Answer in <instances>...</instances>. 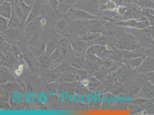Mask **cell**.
Segmentation results:
<instances>
[{
    "instance_id": "1",
    "label": "cell",
    "mask_w": 154,
    "mask_h": 115,
    "mask_svg": "<svg viewBox=\"0 0 154 115\" xmlns=\"http://www.w3.org/2000/svg\"><path fill=\"white\" fill-rule=\"evenodd\" d=\"M138 74L137 69L130 68L124 64L113 73L117 81L123 85L127 84Z\"/></svg>"
},
{
    "instance_id": "2",
    "label": "cell",
    "mask_w": 154,
    "mask_h": 115,
    "mask_svg": "<svg viewBox=\"0 0 154 115\" xmlns=\"http://www.w3.org/2000/svg\"><path fill=\"white\" fill-rule=\"evenodd\" d=\"M100 3L99 0H78L73 8L82 10L95 16H99Z\"/></svg>"
},
{
    "instance_id": "3",
    "label": "cell",
    "mask_w": 154,
    "mask_h": 115,
    "mask_svg": "<svg viewBox=\"0 0 154 115\" xmlns=\"http://www.w3.org/2000/svg\"><path fill=\"white\" fill-rule=\"evenodd\" d=\"M129 34L132 35L138 40L143 47L154 45V40L152 38L148 28L141 30L128 31Z\"/></svg>"
},
{
    "instance_id": "4",
    "label": "cell",
    "mask_w": 154,
    "mask_h": 115,
    "mask_svg": "<svg viewBox=\"0 0 154 115\" xmlns=\"http://www.w3.org/2000/svg\"><path fill=\"white\" fill-rule=\"evenodd\" d=\"M140 20L139 21L135 19H131L127 21H117L116 22L117 24L125 27L136 28L138 29H144L150 26V23L148 19L145 15L141 14Z\"/></svg>"
},
{
    "instance_id": "5",
    "label": "cell",
    "mask_w": 154,
    "mask_h": 115,
    "mask_svg": "<svg viewBox=\"0 0 154 115\" xmlns=\"http://www.w3.org/2000/svg\"><path fill=\"white\" fill-rule=\"evenodd\" d=\"M68 19L72 21L77 20L99 19L97 16L92 15L82 10L71 8L68 11Z\"/></svg>"
},
{
    "instance_id": "6",
    "label": "cell",
    "mask_w": 154,
    "mask_h": 115,
    "mask_svg": "<svg viewBox=\"0 0 154 115\" xmlns=\"http://www.w3.org/2000/svg\"><path fill=\"white\" fill-rule=\"evenodd\" d=\"M77 21L83 24L89 31L94 33H103L106 28V24L98 19Z\"/></svg>"
},
{
    "instance_id": "7",
    "label": "cell",
    "mask_w": 154,
    "mask_h": 115,
    "mask_svg": "<svg viewBox=\"0 0 154 115\" xmlns=\"http://www.w3.org/2000/svg\"><path fill=\"white\" fill-rule=\"evenodd\" d=\"M135 97L151 100L154 97V85L148 81H145Z\"/></svg>"
},
{
    "instance_id": "8",
    "label": "cell",
    "mask_w": 154,
    "mask_h": 115,
    "mask_svg": "<svg viewBox=\"0 0 154 115\" xmlns=\"http://www.w3.org/2000/svg\"><path fill=\"white\" fill-rule=\"evenodd\" d=\"M138 73L146 74L154 71V58L146 57L143 62L137 69Z\"/></svg>"
},
{
    "instance_id": "9",
    "label": "cell",
    "mask_w": 154,
    "mask_h": 115,
    "mask_svg": "<svg viewBox=\"0 0 154 115\" xmlns=\"http://www.w3.org/2000/svg\"><path fill=\"white\" fill-rule=\"evenodd\" d=\"M12 2L11 1H5L1 3L0 15L10 19L12 15Z\"/></svg>"
},
{
    "instance_id": "10",
    "label": "cell",
    "mask_w": 154,
    "mask_h": 115,
    "mask_svg": "<svg viewBox=\"0 0 154 115\" xmlns=\"http://www.w3.org/2000/svg\"><path fill=\"white\" fill-rule=\"evenodd\" d=\"M78 0H58V12L66 13L73 8Z\"/></svg>"
},
{
    "instance_id": "11",
    "label": "cell",
    "mask_w": 154,
    "mask_h": 115,
    "mask_svg": "<svg viewBox=\"0 0 154 115\" xmlns=\"http://www.w3.org/2000/svg\"><path fill=\"white\" fill-rule=\"evenodd\" d=\"M122 64V63L116 62L109 58L103 61V66L110 74L113 73L117 70Z\"/></svg>"
},
{
    "instance_id": "12",
    "label": "cell",
    "mask_w": 154,
    "mask_h": 115,
    "mask_svg": "<svg viewBox=\"0 0 154 115\" xmlns=\"http://www.w3.org/2000/svg\"><path fill=\"white\" fill-rule=\"evenodd\" d=\"M117 81V79L113 73L109 74L101 82V86L103 92H107Z\"/></svg>"
},
{
    "instance_id": "13",
    "label": "cell",
    "mask_w": 154,
    "mask_h": 115,
    "mask_svg": "<svg viewBox=\"0 0 154 115\" xmlns=\"http://www.w3.org/2000/svg\"><path fill=\"white\" fill-rule=\"evenodd\" d=\"M145 57L146 56L144 55L143 57L137 58L128 60H123L122 63L130 68L137 69L143 62Z\"/></svg>"
},
{
    "instance_id": "14",
    "label": "cell",
    "mask_w": 154,
    "mask_h": 115,
    "mask_svg": "<svg viewBox=\"0 0 154 115\" xmlns=\"http://www.w3.org/2000/svg\"><path fill=\"white\" fill-rule=\"evenodd\" d=\"M107 92H110L112 95L114 96H117L125 95L124 85L117 81Z\"/></svg>"
},
{
    "instance_id": "15",
    "label": "cell",
    "mask_w": 154,
    "mask_h": 115,
    "mask_svg": "<svg viewBox=\"0 0 154 115\" xmlns=\"http://www.w3.org/2000/svg\"><path fill=\"white\" fill-rule=\"evenodd\" d=\"M12 2V15L9 21V27L17 28L22 26L19 17L15 14L13 2Z\"/></svg>"
},
{
    "instance_id": "16",
    "label": "cell",
    "mask_w": 154,
    "mask_h": 115,
    "mask_svg": "<svg viewBox=\"0 0 154 115\" xmlns=\"http://www.w3.org/2000/svg\"><path fill=\"white\" fill-rule=\"evenodd\" d=\"M145 55L139 51H133L130 50H122V57L124 60L131 59L137 58Z\"/></svg>"
},
{
    "instance_id": "17",
    "label": "cell",
    "mask_w": 154,
    "mask_h": 115,
    "mask_svg": "<svg viewBox=\"0 0 154 115\" xmlns=\"http://www.w3.org/2000/svg\"><path fill=\"white\" fill-rule=\"evenodd\" d=\"M110 74L109 71L102 65L94 74L93 76L101 82Z\"/></svg>"
},
{
    "instance_id": "18",
    "label": "cell",
    "mask_w": 154,
    "mask_h": 115,
    "mask_svg": "<svg viewBox=\"0 0 154 115\" xmlns=\"http://www.w3.org/2000/svg\"><path fill=\"white\" fill-rule=\"evenodd\" d=\"M39 14V9L38 6V4H36L34 6H33V8L31 11L30 13L29 14V17L26 20V24H28V23H30V22L33 21L37 19L39 17L40 15Z\"/></svg>"
},
{
    "instance_id": "19",
    "label": "cell",
    "mask_w": 154,
    "mask_h": 115,
    "mask_svg": "<svg viewBox=\"0 0 154 115\" xmlns=\"http://www.w3.org/2000/svg\"><path fill=\"white\" fill-rule=\"evenodd\" d=\"M89 84L88 88L93 91H96L99 89H102L101 86V82L93 76L89 79Z\"/></svg>"
},
{
    "instance_id": "20",
    "label": "cell",
    "mask_w": 154,
    "mask_h": 115,
    "mask_svg": "<svg viewBox=\"0 0 154 115\" xmlns=\"http://www.w3.org/2000/svg\"><path fill=\"white\" fill-rule=\"evenodd\" d=\"M109 42H110V39L103 33L101 36H99L96 40L89 42V45H106L109 44Z\"/></svg>"
},
{
    "instance_id": "21",
    "label": "cell",
    "mask_w": 154,
    "mask_h": 115,
    "mask_svg": "<svg viewBox=\"0 0 154 115\" xmlns=\"http://www.w3.org/2000/svg\"><path fill=\"white\" fill-rule=\"evenodd\" d=\"M137 4L143 9H154V3L152 0H138Z\"/></svg>"
},
{
    "instance_id": "22",
    "label": "cell",
    "mask_w": 154,
    "mask_h": 115,
    "mask_svg": "<svg viewBox=\"0 0 154 115\" xmlns=\"http://www.w3.org/2000/svg\"><path fill=\"white\" fill-rule=\"evenodd\" d=\"M112 51H109L106 48L105 45H103L101 49L97 54V56L100 59L104 61L109 58Z\"/></svg>"
},
{
    "instance_id": "23",
    "label": "cell",
    "mask_w": 154,
    "mask_h": 115,
    "mask_svg": "<svg viewBox=\"0 0 154 115\" xmlns=\"http://www.w3.org/2000/svg\"><path fill=\"white\" fill-rule=\"evenodd\" d=\"M103 34V33H94V32H88L84 36L85 40L89 43L96 40Z\"/></svg>"
},
{
    "instance_id": "24",
    "label": "cell",
    "mask_w": 154,
    "mask_h": 115,
    "mask_svg": "<svg viewBox=\"0 0 154 115\" xmlns=\"http://www.w3.org/2000/svg\"><path fill=\"white\" fill-rule=\"evenodd\" d=\"M75 23L77 25V28L78 31V33L81 36H85L87 33L89 31L87 28L83 24L79 21H75Z\"/></svg>"
},
{
    "instance_id": "25",
    "label": "cell",
    "mask_w": 154,
    "mask_h": 115,
    "mask_svg": "<svg viewBox=\"0 0 154 115\" xmlns=\"http://www.w3.org/2000/svg\"><path fill=\"white\" fill-rule=\"evenodd\" d=\"M142 14L145 15L149 21L151 26L154 27V15L151 14L147 9H143L142 11Z\"/></svg>"
},
{
    "instance_id": "26",
    "label": "cell",
    "mask_w": 154,
    "mask_h": 115,
    "mask_svg": "<svg viewBox=\"0 0 154 115\" xmlns=\"http://www.w3.org/2000/svg\"><path fill=\"white\" fill-rule=\"evenodd\" d=\"M37 19L38 26L41 28H44L47 26L48 22V19L46 17L40 16Z\"/></svg>"
},
{
    "instance_id": "27",
    "label": "cell",
    "mask_w": 154,
    "mask_h": 115,
    "mask_svg": "<svg viewBox=\"0 0 154 115\" xmlns=\"http://www.w3.org/2000/svg\"><path fill=\"white\" fill-rule=\"evenodd\" d=\"M67 22V20L65 18L60 19L57 22L56 27L59 30H63L66 26Z\"/></svg>"
},
{
    "instance_id": "28",
    "label": "cell",
    "mask_w": 154,
    "mask_h": 115,
    "mask_svg": "<svg viewBox=\"0 0 154 115\" xmlns=\"http://www.w3.org/2000/svg\"><path fill=\"white\" fill-rule=\"evenodd\" d=\"M9 19L0 16V22H1V29H5L9 26Z\"/></svg>"
},
{
    "instance_id": "29",
    "label": "cell",
    "mask_w": 154,
    "mask_h": 115,
    "mask_svg": "<svg viewBox=\"0 0 154 115\" xmlns=\"http://www.w3.org/2000/svg\"><path fill=\"white\" fill-rule=\"evenodd\" d=\"M52 9L56 12H58V0H48Z\"/></svg>"
},
{
    "instance_id": "30",
    "label": "cell",
    "mask_w": 154,
    "mask_h": 115,
    "mask_svg": "<svg viewBox=\"0 0 154 115\" xmlns=\"http://www.w3.org/2000/svg\"><path fill=\"white\" fill-rule=\"evenodd\" d=\"M145 74L147 81L154 85V71H151Z\"/></svg>"
},
{
    "instance_id": "31",
    "label": "cell",
    "mask_w": 154,
    "mask_h": 115,
    "mask_svg": "<svg viewBox=\"0 0 154 115\" xmlns=\"http://www.w3.org/2000/svg\"><path fill=\"white\" fill-rule=\"evenodd\" d=\"M81 82L84 87L88 88L89 84V79L87 78H84L83 79H82V80L81 81Z\"/></svg>"
},
{
    "instance_id": "32",
    "label": "cell",
    "mask_w": 154,
    "mask_h": 115,
    "mask_svg": "<svg viewBox=\"0 0 154 115\" xmlns=\"http://www.w3.org/2000/svg\"><path fill=\"white\" fill-rule=\"evenodd\" d=\"M22 72V71L20 70H19V69H18L17 70H15V73L16 75L17 76H19L21 75V73Z\"/></svg>"
},
{
    "instance_id": "33",
    "label": "cell",
    "mask_w": 154,
    "mask_h": 115,
    "mask_svg": "<svg viewBox=\"0 0 154 115\" xmlns=\"http://www.w3.org/2000/svg\"><path fill=\"white\" fill-rule=\"evenodd\" d=\"M23 66L22 65V64H20V65L19 66V68H18V69H19V70L22 71L23 70Z\"/></svg>"
},
{
    "instance_id": "34",
    "label": "cell",
    "mask_w": 154,
    "mask_h": 115,
    "mask_svg": "<svg viewBox=\"0 0 154 115\" xmlns=\"http://www.w3.org/2000/svg\"><path fill=\"white\" fill-rule=\"evenodd\" d=\"M20 0H12V2L14 3H17L19 2Z\"/></svg>"
},
{
    "instance_id": "35",
    "label": "cell",
    "mask_w": 154,
    "mask_h": 115,
    "mask_svg": "<svg viewBox=\"0 0 154 115\" xmlns=\"http://www.w3.org/2000/svg\"><path fill=\"white\" fill-rule=\"evenodd\" d=\"M11 1V2H12V0H0V3H2L3 2H4V1Z\"/></svg>"
},
{
    "instance_id": "36",
    "label": "cell",
    "mask_w": 154,
    "mask_h": 115,
    "mask_svg": "<svg viewBox=\"0 0 154 115\" xmlns=\"http://www.w3.org/2000/svg\"><path fill=\"white\" fill-rule=\"evenodd\" d=\"M151 101L152 102V103L154 104V97L152 98V99H151Z\"/></svg>"
},
{
    "instance_id": "37",
    "label": "cell",
    "mask_w": 154,
    "mask_h": 115,
    "mask_svg": "<svg viewBox=\"0 0 154 115\" xmlns=\"http://www.w3.org/2000/svg\"><path fill=\"white\" fill-rule=\"evenodd\" d=\"M152 1L154 3V0H152Z\"/></svg>"
}]
</instances>
